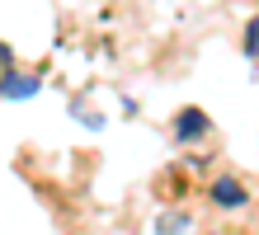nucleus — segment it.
I'll return each instance as SVG.
<instances>
[{"label":"nucleus","mask_w":259,"mask_h":235,"mask_svg":"<svg viewBox=\"0 0 259 235\" xmlns=\"http://www.w3.org/2000/svg\"><path fill=\"white\" fill-rule=\"evenodd\" d=\"M207 127H212V122H207L203 108H184V113L175 118V141H179V146H193L198 136H207Z\"/></svg>","instance_id":"f03ea898"},{"label":"nucleus","mask_w":259,"mask_h":235,"mask_svg":"<svg viewBox=\"0 0 259 235\" xmlns=\"http://www.w3.org/2000/svg\"><path fill=\"white\" fill-rule=\"evenodd\" d=\"M207 198L217 202V207H226V212H240V207H245V202H250L245 183H240V179H231V174L212 179V183H207Z\"/></svg>","instance_id":"f257e3e1"},{"label":"nucleus","mask_w":259,"mask_h":235,"mask_svg":"<svg viewBox=\"0 0 259 235\" xmlns=\"http://www.w3.org/2000/svg\"><path fill=\"white\" fill-rule=\"evenodd\" d=\"M28 94H38V80L33 75H5V99H28Z\"/></svg>","instance_id":"7ed1b4c3"},{"label":"nucleus","mask_w":259,"mask_h":235,"mask_svg":"<svg viewBox=\"0 0 259 235\" xmlns=\"http://www.w3.org/2000/svg\"><path fill=\"white\" fill-rule=\"evenodd\" d=\"M240 47H245V57H254V61H259V14L245 24V38H240Z\"/></svg>","instance_id":"20e7f679"}]
</instances>
